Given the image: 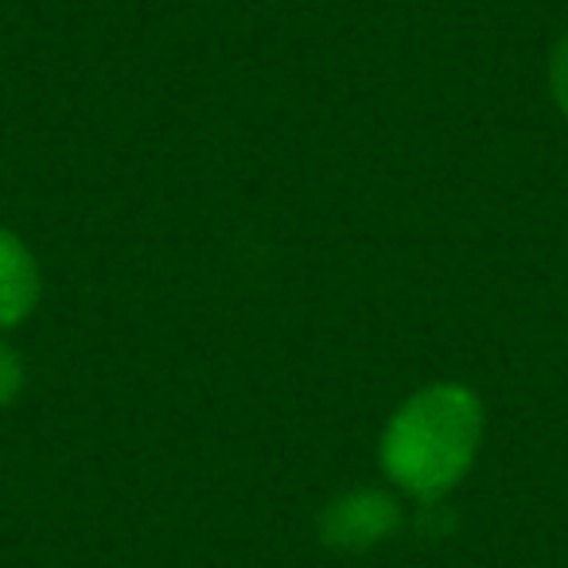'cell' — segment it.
<instances>
[{"label": "cell", "mask_w": 568, "mask_h": 568, "mask_svg": "<svg viewBox=\"0 0 568 568\" xmlns=\"http://www.w3.org/2000/svg\"><path fill=\"white\" fill-rule=\"evenodd\" d=\"M20 389H24V366H20L17 351H9L0 343V409L17 402Z\"/></svg>", "instance_id": "cell-4"}, {"label": "cell", "mask_w": 568, "mask_h": 568, "mask_svg": "<svg viewBox=\"0 0 568 568\" xmlns=\"http://www.w3.org/2000/svg\"><path fill=\"white\" fill-rule=\"evenodd\" d=\"M549 82H552V98H557V105L565 110V118H568V36L557 43V51H552Z\"/></svg>", "instance_id": "cell-5"}, {"label": "cell", "mask_w": 568, "mask_h": 568, "mask_svg": "<svg viewBox=\"0 0 568 568\" xmlns=\"http://www.w3.org/2000/svg\"><path fill=\"white\" fill-rule=\"evenodd\" d=\"M479 440V397L459 382H436L394 413L382 436V467L409 495L436 498L464 479Z\"/></svg>", "instance_id": "cell-1"}, {"label": "cell", "mask_w": 568, "mask_h": 568, "mask_svg": "<svg viewBox=\"0 0 568 568\" xmlns=\"http://www.w3.org/2000/svg\"><path fill=\"white\" fill-rule=\"evenodd\" d=\"M40 301V268L28 245L0 226V327H17Z\"/></svg>", "instance_id": "cell-3"}, {"label": "cell", "mask_w": 568, "mask_h": 568, "mask_svg": "<svg viewBox=\"0 0 568 568\" xmlns=\"http://www.w3.org/2000/svg\"><path fill=\"white\" fill-rule=\"evenodd\" d=\"M402 514H397V503L382 490H351V495H339L320 518V529H324V541L332 549H371V545L386 541L397 529Z\"/></svg>", "instance_id": "cell-2"}]
</instances>
